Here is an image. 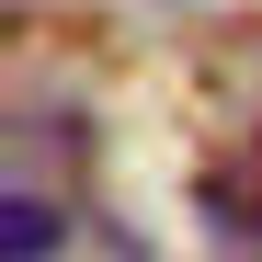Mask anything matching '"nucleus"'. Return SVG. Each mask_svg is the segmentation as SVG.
Returning a JSON list of instances; mask_svg holds the SVG:
<instances>
[{"label":"nucleus","mask_w":262,"mask_h":262,"mask_svg":"<svg viewBox=\"0 0 262 262\" xmlns=\"http://www.w3.org/2000/svg\"><path fill=\"white\" fill-rule=\"evenodd\" d=\"M205 216L262 239V137H239V148H216V160H205Z\"/></svg>","instance_id":"nucleus-1"},{"label":"nucleus","mask_w":262,"mask_h":262,"mask_svg":"<svg viewBox=\"0 0 262 262\" xmlns=\"http://www.w3.org/2000/svg\"><path fill=\"white\" fill-rule=\"evenodd\" d=\"M57 251V205L46 194H12V205H0V262H46Z\"/></svg>","instance_id":"nucleus-2"}]
</instances>
